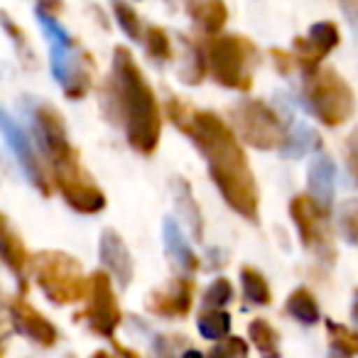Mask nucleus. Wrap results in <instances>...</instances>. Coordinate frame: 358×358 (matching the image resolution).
<instances>
[{"instance_id":"c756f323","label":"nucleus","mask_w":358,"mask_h":358,"mask_svg":"<svg viewBox=\"0 0 358 358\" xmlns=\"http://www.w3.org/2000/svg\"><path fill=\"white\" fill-rule=\"evenodd\" d=\"M113 15H115L118 27L130 37V40H135V42L143 40V25H140V17H138V13H135L133 8L125 6V3H120V0H115V3H113Z\"/></svg>"},{"instance_id":"ddd939ff","label":"nucleus","mask_w":358,"mask_h":358,"mask_svg":"<svg viewBox=\"0 0 358 358\" xmlns=\"http://www.w3.org/2000/svg\"><path fill=\"white\" fill-rule=\"evenodd\" d=\"M341 42V32L334 25L331 20L314 22L309 27L307 37H297L292 42L294 45V62H297L302 69H314L319 66Z\"/></svg>"},{"instance_id":"72a5a7b5","label":"nucleus","mask_w":358,"mask_h":358,"mask_svg":"<svg viewBox=\"0 0 358 358\" xmlns=\"http://www.w3.org/2000/svg\"><path fill=\"white\" fill-rule=\"evenodd\" d=\"M3 30L8 32V35L13 37V42H15V47H17V52L20 55H25V59L32 64V55H30V50H27V40H25V35H22L20 30L15 27V22L8 17V13H3Z\"/></svg>"},{"instance_id":"f8f14e48","label":"nucleus","mask_w":358,"mask_h":358,"mask_svg":"<svg viewBox=\"0 0 358 358\" xmlns=\"http://www.w3.org/2000/svg\"><path fill=\"white\" fill-rule=\"evenodd\" d=\"M0 130H3V138H6L8 148L13 150V155H15L20 169L25 172V177L30 179V185L35 187L42 196H50L52 189H50V182H47V177H45V169H42V164H40V157H37L32 143L27 140L25 130L10 118L8 110L0 113Z\"/></svg>"},{"instance_id":"aec40b11","label":"nucleus","mask_w":358,"mask_h":358,"mask_svg":"<svg viewBox=\"0 0 358 358\" xmlns=\"http://www.w3.org/2000/svg\"><path fill=\"white\" fill-rule=\"evenodd\" d=\"M185 3L189 17L206 35H216L229 22V8L224 0H185Z\"/></svg>"},{"instance_id":"2f4dec72","label":"nucleus","mask_w":358,"mask_h":358,"mask_svg":"<svg viewBox=\"0 0 358 358\" xmlns=\"http://www.w3.org/2000/svg\"><path fill=\"white\" fill-rule=\"evenodd\" d=\"M338 226L343 238L351 245H358V199H348L338 209Z\"/></svg>"},{"instance_id":"4be33fe9","label":"nucleus","mask_w":358,"mask_h":358,"mask_svg":"<svg viewBox=\"0 0 358 358\" xmlns=\"http://www.w3.org/2000/svg\"><path fill=\"white\" fill-rule=\"evenodd\" d=\"M287 314H292L299 324L304 327H312V324L319 322V304H317V297L309 292L307 287H297L292 294L287 297Z\"/></svg>"},{"instance_id":"0eeeda50","label":"nucleus","mask_w":358,"mask_h":358,"mask_svg":"<svg viewBox=\"0 0 358 358\" xmlns=\"http://www.w3.org/2000/svg\"><path fill=\"white\" fill-rule=\"evenodd\" d=\"M52 179H55L57 189L64 196V201L79 214H99L106 209V194L101 187L94 185L79 162V152L71 155L69 159L59 164H52Z\"/></svg>"},{"instance_id":"1a4fd4ad","label":"nucleus","mask_w":358,"mask_h":358,"mask_svg":"<svg viewBox=\"0 0 358 358\" xmlns=\"http://www.w3.org/2000/svg\"><path fill=\"white\" fill-rule=\"evenodd\" d=\"M289 216H292L294 226H297L304 248L312 250L324 263H334L336 250H334L331 241H329V226H327L329 214L317 204V199L312 194L292 196V201H289Z\"/></svg>"},{"instance_id":"c9c22d12","label":"nucleus","mask_w":358,"mask_h":358,"mask_svg":"<svg viewBox=\"0 0 358 358\" xmlns=\"http://www.w3.org/2000/svg\"><path fill=\"white\" fill-rule=\"evenodd\" d=\"M59 13H62L59 0H42L40 6L35 8V15H45V17H59Z\"/></svg>"},{"instance_id":"bb28decb","label":"nucleus","mask_w":358,"mask_h":358,"mask_svg":"<svg viewBox=\"0 0 358 358\" xmlns=\"http://www.w3.org/2000/svg\"><path fill=\"white\" fill-rule=\"evenodd\" d=\"M248 336L260 353H265V356H278L280 338H278V331L270 327V322H265V319H253V322L248 324Z\"/></svg>"},{"instance_id":"393cba45","label":"nucleus","mask_w":358,"mask_h":358,"mask_svg":"<svg viewBox=\"0 0 358 358\" xmlns=\"http://www.w3.org/2000/svg\"><path fill=\"white\" fill-rule=\"evenodd\" d=\"M312 148H319V135L314 133L312 128L299 123V125H294V133L287 135L285 145L280 148V155H282V157H302V155H307Z\"/></svg>"},{"instance_id":"9d476101","label":"nucleus","mask_w":358,"mask_h":358,"mask_svg":"<svg viewBox=\"0 0 358 358\" xmlns=\"http://www.w3.org/2000/svg\"><path fill=\"white\" fill-rule=\"evenodd\" d=\"M84 319L89 322L91 331L101 334L106 338H113L115 329L123 322V312L118 307V299H115V289L110 282L108 273L106 270H96L91 275V292H89V304L81 314H76V322Z\"/></svg>"},{"instance_id":"b1692460","label":"nucleus","mask_w":358,"mask_h":358,"mask_svg":"<svg viewBox=\"0 0 358 358\" xmlns=\"http://www.w3.org/2000/svg\"><path fill=\"white\" fill-rule=\"evenodd\" d=\"M199 334L209 341H221L224 336H229L231 331V314L224 309H206L204 314H199L196 319Z\"/></svg>"},{"instance_id":"f257e3e1","label":"nucleus","mask_w":358,"mask_h":358,"mask_svg":"<svg viewBox=\"0 0 358 358\" xmlns=\"http://www.w3.org/2000/svg\"><path fill=\"white\" fill-rule=\"evenodd\" d=\"M169 120L204 155L211 182L224 201L250 224L260 219V192L236 133L211 110H194L185 101L169 99Z\"/></svg>"},{"instance_id":"e433bc0d","label":"nucleus","mask_w":358,"mask_h":358,"mask_svg":"<svg viewBox=\"0 0 358 358\" xmlns=\"http://www.w3.org/2000/svg\"><path fill=\"white\" fill-rule=\"evenodd\" d=\"M348 164H351V172L356 174V179H358V145H353V152H351V157H348Z\"/></svg>"},{"instance_id":"f3484780","label":"nucleus","mask_w":358,"mask_h":358,"mask_svg":"<svg viewBox=\"0 0 358 358\" xmlns=\"http://www.w3.org/2000/svg\"><path fill=\"white\" fill-rule=\"evenodd\" d=\"M162 241H164V253L172 260L177 268H182L185 273H196L199 270V258L192 250L189 241L185 238V231L174 219L162 221Z\"/></svg>"},{"instance_id":"412c9836","label":"nucleus","mask_w":358,"mask_h":358,"mask_svg":"<svg viewBox=\"0 0 358 358\" xmlns=\"http://www.w3.org/2000/svg\"><path fill=\"white\" fill-rule=\"evenodd\" d=\"M3 260H6L8 270H10L17 280L25 278L27 265H30V253H27L25 245H22L20 234L13 231L8 216H3Z\"/></svg>"},{"instance_id":"f03ea898","label":"nucleus","mask_w":358,"mask_h":358,"mask_svg":"<svg viewBox=\"0 0 358 358\" xmlns=\"http://www.w3.org/2000/svg\"><path fill=\"white\" fill-rule=\"evenodd\" d=\"M113 96L123 120L125 138L130 148L140 155H152L162 135V118H159L157 96L150 89L143 69L135 64L133 55L125 47L113 50Z\"/></svg>"},{"instance_id":"6e6552de","label":"nucleus","mask_w":358,"mask_h":358,"mask_svg":"<svg viewBox=\"0 0 358 358\" xmlns=\"http://www.w3.org/2000/svg\"><path fill=\"white\" fill-rule=\"evenodd\" d=\"M52 74L59 81L66 99H84L94 84V59L79 47V42H52Z\"/></svg>"},{"instance_id":"4c0bfd02","label":"nucleus","mask_w":358,"mask_h":358,"mask_svg":"<svg viewBox=\"0 0 358 358\" xmlns=\"http://www.w3.org/2000/svg\"><path fill=\"white\" fill-rule=\"evenodd\" d=\"M353 317L358 319V292H356V302H353Z\"/></svg>"},{"instance_id":"4468645a","label":"nucleus","mask_w":358,"mask_h":358,"mask_svg":"<svg viewBox=\"0 0 358 358\" xmlns=\"http://www.w3.org/2000/svg\"><path fill=\"white\" fill-rule=\"evenodd\" d=\"M8 314H10V324L15 327L17 334L27 336L32 343L42 348H50L57 343L59 338V331L57 327L45 317L42 312H37L25 297H15L8 302Z\"/></svg>"},{"instance_id":"39448f33","label":"nucleus","mask_w":358,"mask_h":358,"mask_svg":"<svg viewBox=\"0 0 358 358\" xmlns=\"http://www.w3.org/2000/svg\"><path fill=\"white\" fill-rule=\"evenodd\" d=\"M255 59V45L241 35H221L206 45V64L214 81L224 89L250 91Z\"/></svg>"},{"instance_id":"a878e982","label":"nucleus","mask_w":358,"mask_h":358,"mask_svg":"<svg viewBox=\"0 0 358 358\" xmlns=\"http://www.w3.org/2000/svg\"><path fill=\"white\" fill-rule=\"evenodd\" d=\"M327 334H329V346L334 353L341 356H358V334L351 331L343 324H336L329 319L327 322Z\"/></svg>"},{"instance_id":"423d86ee","label":"nucleus","mask_w":358,"mask_h":358,"mask_svg":"<svg viewBox=\"0 0 358 358\" xmlns=\"http://www.w3.org/2000/svg\"><path fill=\"white\" fill-rule=\"evenodd\" d=\"M231 120L241 140L255 150H280L289 135L282 118L265 101H241L231 108Z\"/></svg>"},{"instance_id":"5701e85b","label":"nucleus","mask_w":358,"mask_h":358,"mask_svg":"<svg viewBox=\"0 0 358 358\" xmlns=\"http://www.w3.org/2000/svg\"><path fill=\"white\" fill-rule=\"evenodd\" d=\"M241 285H243V294H245V299H248L250 304H260V307H265V304L273 302L270 285H268V280H265V275L260 273V270L250 268V265L241 268Z\"/></svg>"},{"instance_id":"c85d7f7f","label":"nucleus","mask_w":358,"mask_h":358,"mask_svg":"<svg viewBox=\"0 0 358 358\" xmlns=\"http://www.w3.org/2000/svg\"><path fill=\"white\" fill-rule=\"evenodd\" d=\"M145 47H148V55L157 62H169L174 57L172 52V42H169L167 32L162 27H150L145 32Z\"/></svg>"},{"instance_id":"f704fd0d","label":"nucleus","mask_w":358,"mask_h":358,"mask_svg":"<svg viewBox=\"0 0 358 358\" xmlns=\"http://www.w3.org/2000/svg\"><path fill=\"white\" fill-rule=\"evenodd\" d=\"M341 13L346 15V20L351 22V27L358 32V0H338Z\"/></svg>"},{"instance_id":"dca6fc26","label":"nucleus","mask_w":358,"mask_h":358,"mask_svg":"<svg viewBox=\"0 0 358 358\" xmlns=\"http://www.w3.org/2000/svg\"><path fill=\"white\" fill-rule=\"evenodd\" d=\"M99 258H101V263L106 265V270L118 280L120 287H128V285L133 282V275H135L133 255H130L128 245H125V241L120 238L118 231L106 229L103 234H101Z\"/></svg>"},{"instance_id":"6ab92c4d","label":"nucleus","mask_w":358,"mask_h":358,"mask_svg":"<svg viewBox=\"0 0 358 358\" xmlns=\"http://www.w3.org/2000/svg\"><path fill=\"white\" fill-rule=\"evenodd\" d=\"M172 194H174V206H177V216L189 226L196 241H204V219H201V211L196 206L194 192H192L189 182L185 177H174Z\"/></svg>"},{"instance_id":"7ed1b4c3","label":"nucleus","mask_w":358,"mask_h":358,"mask_svg":"<svg viewBox=\"0 0 358 358\" xmlns=\"http://www.w3.org/2000/svg\"><path fill=\"white\" fill-rule=\"evenodd\" d=\"M304 99L314 118L327 128H338L356 113V96L351 86L329 66L304 69Z\"/></svg>"},{"instance_id":"20e7f679","label":"nucleus","mask_w":358,"mask_h":358,"mask_svg":"<svg viewBox=\"0 0 358 358\" xmlns=\"http://www.w3.org/2000/svg\"><path fill=\"white\" fill-rule=\"evenodd\" d=\"M37 285L52 304H71L86 299L91 292V278H84L81 263L62 250H42L35 258Z\"/></svg>"},{"instance_id":"2eb2a0df","label":"nucleus","mask_w":358,"mask_h":358,"mask_svg":"<svg viewBox=\"0 0 358 358\" xmlns=\"http://www.w3.org/2000/svg\"><path fill=\"white\" fill-rule=\"evenodd\" d=\"M192 304H194V282L192 280H174L169 287L150 292L148 299H145L148 312L164 319L187 317Z\"/></svg>"},{"instance_id":"473e14b6","label":"nucleus","mask_w":358,"mask_h":358,"mask_svg":"<svg viewBox=\"0 0 358 358\" xmlns=\"http://www.w3.org/2000/svg\"><path fill=\"white\" fill-rule=\"evenodd\" d=\"M209 356H248V343L238 336H224L214 348L209 351Z\"/></svg>"},{"instance_id":"7c9ffc66","label":"nucleus","mask_w":358,"mask_h":358,"mask_svg":"<svg viewBox=\"0 0 358 358\" xmlns=\"http://www.w3.org/2000/svg\"><path fill=\"white\" fill-rule=\"evenodd\" d=\"M234 299V285L226 278H216L214 282L206 287L204 297H201V304L206 309H221L224 304H229Z\"/></svg>"},{"instance_id":"cd10ccee","label":"nucleus","mask_w":358,"mask_h":358,"mask_svg":"<svg viewBox=\"0 0 358 358\" xmlns=\"http://www.w3.org/2000/svg\"><path fill=\"white\" fill-rule=\"evenodd\" d=\"M185 64H182V69H179V76H182V81L189 86H196L201 84V79H204V69L209 64L204 62V57H201V52L196 50L194 45H192L189 40H185Z\"/></svg>"},{"instance_id":"9b49d317","label":"nucleus","mask_w":358,"mask_h":358,"mask_svg":"<svg viewBox=\"0 0 358 358\" xmlns=\"http://www.w3.org/2000/svg\"><path fill=\"white\" fill-rule=\"evenodd\" d=\"M30 118L32 133H35L42 155L50 159V164H59L64 159H69L71 155H76V150L69 143V135H66L64 118H62V113L55 106H50L47 101H35Z\"/></svg>"},{"instance_id":"a211bd4d","label":"nucleus","mask_w":358,"mask_h":358,"mask_svg":"<svg viewBox=\"0 0 358 358\" xmlns=\"http://www.w3.org/2000/svg\"><path fill=\"white\" fill-rule=\"evenodd\" d=\"M334 177H336V169L334 162L327 155H317L309 164V194L317 199V204L322 206L327 214H331V204H334Z\"/></svg>"}]
</instances>
